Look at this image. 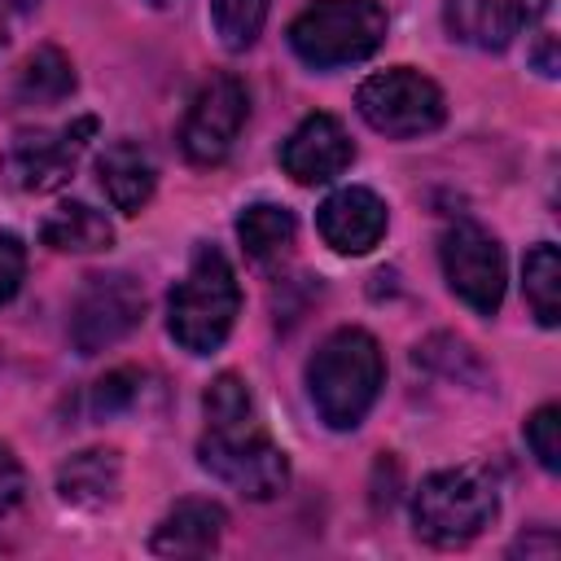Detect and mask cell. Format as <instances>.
Segmentation results:
<instances>
[{
  "label": "cell",
  "instance_id": "cell-1",
  "mask_svg": "<svg viewBox=\"0 0 561 561\" xmlns=\"http://www.w3.org/2000/svg\"><path fill=\"white\" fill-rule=\"evenodd\" d=\"M202 408H206V434L197 443L202 465L245 500H276L289 486V456L263 430L245 381L237 373H219L206 386Z\"/></svg>",
  "mask_w": 561,
  "mask_h": 561
},
{
  "label": "cell",
  "instance_id": "cell-2",
  "mask_svg": "<svg viewBox=\"0 0 561 561\" xmlns=\"http://www.w3.org/2000/svg\"><path fill=\"white\" fill-rule=\"evenodd\" d=\"M381 381H386L381 346L368 329L355 324L333 329L307 364V390L329 430H355L377 403Z\"/></svg>",
  "mask_w": 561,
  "mask_h": 561
},
{
  "label": "cell",
  "instance_id": "cell-3",
  "mask_svg": "<svg viewBox=\"0 0 561 561\" xmlns=\"http://www.w3.org/2000/svg\"><path fill=\"white\" fill-rule=\"evenodd\" d=\"M241 311V285L232 263L215 245H197L184 280H175L167 298V333L188 355H210L228 342Z\"/></svg>",
  "mask_w": 561,
  "mask_h": 561
},
{
  "label": "cell",
  "instance_id": "cell-4",
  "mask_svg": "<svg viewBox=\"0 0 561 561\" xmlns=\"http://www.w3.org/2000/svg\"><path fill=\"white\" fill-rule=\"evenodd\" d=\"M386 26L377 0H311L289 22V48L316 70H337L373 57L386 44Z\"/></svg>",
  "mask_w": 561,
  "mask_h": 561
},
{
  "label": "cell",
  "instance_id": "cell-5",
  "mask_svg": "<svg viewBox=\"0 0 561 561\" xmlns=\"http://www.w3.org/2000/svg\"><path fill=\"white\" fill-rule=\"evenodd\" d=\"M500 513L495 486L478 469H438L421 478L412 500L416 535L434 548H465L473 543Z\"/></svg>",
  "mask_w": 561,
  "mask_h": 561
},
{
  "label": "cell",
  "instance_id": "cell-6",
  "mask_svg": "<svg viewBox=\"0 0 561 561\" xmlns=\"http://www.w3.org/2000/svg\"><path fill=\"white\" fill-rule=\"evenodd\" d=\"M355 110L373 131L394 136V140L430 136L447 118L443 88L412 66H390V70L368 75L355 92Z\"/></svg>",
  "mask_w": 561,
  "mask_h": 561
},
{
  "label": "cell",
  "instance_id": "cell-7",
  "mask_svg": "<svg viewBox=\"0 0 561 561\" xmlns=\"http://www.w3.org/2000/svg\"><path fill=\"white\" fill-rule=\"evenodd\" d=\"M92 136H96V118L92 114L66 123L57 131H48V127L18 131L9 140V149H4V158H0V175H4L9 188L31 193V197L57 193L75 175V167L88 153V140Z\"/></svg>",
  "mask_w": 561,
  "mask_h": 561
},
{
  "label": "cell",
  "instance_id": "cell-8",
  "mask_svg": "<svg viewBox=\"0 0 561 561\" xmlns=\"http://www.w3.org/2000/svg\"><path fill=\"white\" fill-rule=\"evenodd\" d=\"M250 118V92L237 75H210L180 127V149L193 167H219Z\"/></svg>",
  "mask_w": 561,
  "mask_h": 561
},
{
  "label": "cell",
  "instance_id": "cell-9",
  "mask_svg": "<svg viewBox=\"0 0 561 561\" xmlns=\"http://www.w3.org/2000/svg\"><path fill=\"white\" fill-rule=\"evenodd\" d=\"M438 259H443V276L451 285V294L478 311V316H495L504 302V250L500 241L482 228V224H451L438 241Z\"/></svg>",
  "mask_w": 561,
  "mask_h": 561
},
{
  "label": "cell",
  "instance_id": "cell-10",
  "mask_svg": "<svg viewBox=\"0 0 561 561\" xmlns=\"http://www.w3.org/2000/svg\"><path fill=\"white\" fill-rule=\"evenodd\" d=\"M140 316H145V289L131 276L123 272L88 276L70 311V342L79 346V355L110 351L140 324Z\"/></svg>",
  "mask_w": 561,
  "mask_h": 561
},
{
  "label": "cell",
  "instance_id": "cell-11",
  "mask_svg": "<svg viewBox=\"0 0 561 561\" xmlns=\"http://www.w3.org/2000/svg\"><path fill=\"white\" fill-rule=\"evenodd\" d=\"M355 158L346 127L333 114H307L280 145V167L294 184H329Z\"/></svg>",
  "mask_w": 561,
  "mask_h": 561
},
{
  "label": "cell",
  "instance_id": "cell-12",
  "mask_svg": "<svg viewBox=\"0 0 561 561\" xmlns=\"http://www.w3.org/2000/svg\"><path fill=\"white\" fill-rule=\"evenodd\" d=\"M548 0H447L443 18L460 44L473 48H508L522 31L543 18Z\"/></svg>",
  "mask_w": 561,
  "mask_h": 561
},
{
  "label": "cell",
  "instance_id": "cell-13",
  "mask_svg": "<svg viewBox=\"0 0 561 561\" xmlns=\"http://www.w3.org/2000/svg\"><path fill=\"white\" fill-rule=\"evenodd\" d=\"M386 224H390L386 202L359 184L329 193L316 210V228H320L324 245H333L337 254H368L386 237Z\"/></svg>",
  "mask_w": 561,
  "mask_h": 561
},
{
  "label": "cell",
  "instance_id": "cell-14",
  "mask_svg": "<svg viewBox=\"0 0 561 561\" xmlns=\"http://www.w3.org/2000/svg\"><path fill=\"white\" fill-rule=\"evenodd\" d=\"M96 175L118 215H140L158 188V167H153L149 149H140L136 140L105 145V153L96 158Z\"/></svg>",
  "mask_w": 561,
  "mask_h": 561
},
{
  "label": "cell",
  "instance_id": "cell-15",
  "mask_svg": "<svg viewBox=\"0 0 561 561\" xmlns=\"http://www.w3.org/2000/svg\"><path fill=\"white\" fill-rule=\"evenodd\" d=\"M224 526H228V513L215 500H180L153 526L149 548L158 557H202V552H215Z\"/></svg>",
  "mask_w": 561,
  "mask_h": 561
},
{
  "label": "cell",
  "instance_id": "cell-16",
  "mask_svg": "<svg viewBox=\"0 0 561 561\" xmlns=\"http://www.w3.org/2000/svg\"><path fill=\"white\" fill-rule=\"evenodd\" d=\"M118 486H123V460L118 451L110 447H88V451H75L70 460H61L57 469V495L70 504V508H105L118 500Z\"/></svg>",
  "mask_w": 561,
  "mask_h": 561
},
{
  "label": "cell",
  "instance_id": "cell-17",
  "mask_svg": "<svg viewBox=\"0 0 561 561\" xmlns=\"http://www.w3.org/2000/svg\"><path fill=\"white\" fill-rule=\"evenodd\" d=\"M39 241L48 250H61V254H96V250H110L114 245V228L88 202H61L39 224Z\"/></svg>",
  "mask_w": 561,
  "mask_h": 561
},
{
  "label": "cell",
  "instance_id": "cell-18",
  "mask_svg": "<svg viewBox=\"0 0 561 561\" xmlns=\"http://www.w3.org/2000/svg\"><path fill=\"white\" fill-rule=\"evenodd\" d=\"M237 237H241V245H245L250 259L272 263V259H280V254H289V245H294V237H298V224H294V215H289L285 206H276V202H254V206L241 210Z\"/></svg>",
  "mask_w": 561,
  "mask_h": 561
},
{
  "label": "cell",
  "instance_id": "cell-19",
  "mask_svg": "<svg viewBox=\"0 0 561 561\" xmlns=\"http://www.w3.org/2000/svg\"><path fill=\"white\" fill-rule=\"evenodd\" d=\"M70 92H75V66H70V57H66L61 48L44 44V48H35V53L22 61V70H18V96H22V101H31V105H53V101H61V96H70Z\"/></svg>",
  "mask_w": 561,
  "mask_h": 561
},
{
  "label": "cell",
  "instance_id": "cell-20",
  "mask_svg": "<svg viewBox=\"0 0 561 561\" xmlns=\"http://www.w3.org/2000/svg\"><path fill=\"white\" fill-rule=\"evenodd\" d=\"M522 280H526V302L535 311V320L543 329H552L561 320V254L552 241H539L526 263H522Z\"/></svg>",
  "mask_w": 561,
  "mask_h": 561
},
{
  "label": "cell",
  "instance_id": "cell-21",
  "mask_svg": "<svg viewBox=\"0 0 561 561\" xmlns=\"http://www.w3.org/2000/svg\"><path fill=\"white\" fill-rule=\"evenodd\" d=\"M267 9H272V0H210V18H215L224 48H232V53L250 48L267 22Z\"/></svg>",
  "mask_w": 561,
  "mask_h": 561
},
{
  "label": "cell",
  "instance_id": "cell-22",
  "mask_svg": "<svg viewBox=\"0 0 561 561\" xmlns=\"http://www.w3.org/2000/svg\"><path fill=\"white\" fill-rule=\"evenodd\" d=\"M526 447H530V456L548 473L561 469V408L557 403H543V408L530 412V421H526Z\"/></svg>",
  "mask_w": 561,
  "mask_h": 561
},
{
  "label": "cell",
  "instance_id": "cell-23",
  "mask_svg": "<svg viewBox=\"0 0 561 561\" xmlns=\"http://www.w3.org/2000/svg\"><path fill=\"white\" fill-rule=\"evenodd\" d=\"M140 386H145V377L136 373V368H114V373H105L96 386H92V416H118V412H127L136 399H140Z\"/></svg>",
  "mask_w": 561,
  "mask_h": 561
},
{
  "label": "cell",
  "instance_id": "cell-24",
  "mask_svg": "<svg viewBox=\"0 0 561 561\" xmlns=\"http://www.w3.org/2000/svg\"><path fill=\"white\" fill-rule=\"evenodd\" d=\"M22 276H26V245L13 232H0V302L18 294Z\"/></svg>",
  "mask_w": 561,
  "mask_h": 561
},
{
  "label": "cell",
  "instance_id": "cell-25",
  "mask_svg": "<svg viewBox=\"0 0 561 561\" xmlns=\"http://www.w3.org/2000/svg\"><path fill=\"white\" fill-rule=\"evenodd\" d=\"M26 495V473L9 447H0V517H9Z\"/></svg>",
  "mask_w": 561,
  "mask_h": 561
},
{
  "label": "cell",
  "instance_id": "cell-26",
  "mask_svg": "<svg viewBox=\"0 0 561 561\" xmlns=\"http://www.w3.org/2000/svg\"><path fill=\"white\" fill-rule=\"evenodd\" d=\"M535 66H539V75H548V79L561 70V66H557V35H548V31L539 35V48H535Z\"/></svg>",
  "mask_w": 561,
  "mask_h": 561
},
{
  "label": "cell",
  "instance_id": "cell-27",
  "mask_svg": "<svg viewBox=\"0 0 561 561\" xmlns=\"http://www.w3.org/2000/svg\"><path fill=\"white\" fill-rule=\"evenodd\" d=\"M513 552H526V557H535V552H543V557H557V535H552V530H539L535 539H526V535H522V539L513 543Z\"/></svg>",
  "mask_w": 561,
  "mask_h": 561
},
{
  "label": "cell",
  "instance_id": "cell-28",
  "mask_svg": "<svg viewBox=\"0 0 561 561\" xmlns=\"http://www.w3.org/2000/svg\"><path fill=\"white\" fill-rule=\"evenodd\" d=\"M149 4H158V9H162V4H175V0H149Z\"/></svg>",
  "mask_w": 561,
  "mask_h": 561
},
{
  "label": "cell",
  "instance_id": "cell-29",
  "mask_svg": "<svg viewBox=\"0 0 561 561\" xmlns=\"http://www.w3.org/2000/svg\"><path fill=\"white\" fill-rule=\"evenodd\" d=\"M0 44H4V35H0Z\"/></svg>",
  "mask_w": 561,
  "mask_h": 561
}]
</instances>
